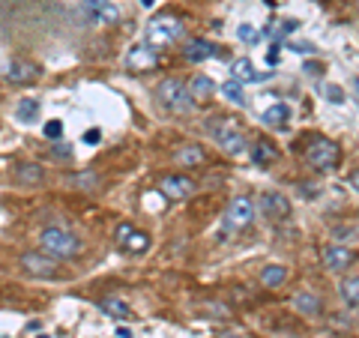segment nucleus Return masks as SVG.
<instances>
[{
    "instance_id": "f257e3e1",
    "label": "nucleus",
    "mask_w": 359,
    "mask_h": 338,
    "mask_svg": "<svg viewBox=\"0 0 359 338\" xmlns=\"http://www.w3.org/2000/svg\"><path fill=\"white\" fill-rule=\"evenodd\" d=\"M156 99H159V105L165 111H171V114H189L195 105L192 93H189V84H183L180 78H162V81L156 84Z\"/></svg>"
},
{
    "instance_id": "f03ea898",
    "label": "nucleus",
    "mask_w": 359,
    "mask_h": 338,
    "mask_svg": "<svg viewBox=\"0 0 359 338\" xmlns=\"http://www.w3.org/2000/svg\"><path fill=\"white\" fill-rule=\"evenodd\" d=\"M39 245H42L45 255L57 257V261H69V257H75L81 252V240L66 228H45L39 234Z\"/></svg>"
},
{
    "instance_id": "7ed1b4c3",
    "label": "nucleus",
    "mask_w": 359,
    "mask_h": 338,
    "mask_svg": "<svg viewBox=\"0 0 359 338\" xmlns=\"http://www.w3.org/2000/svg\"><path fill=\"white\" fill-rule=\"evenodd\" d=\"M210 132L228 156H243L245 150H249V138H245V132L237 126V120H231V117L228 120H212Z\"/></svg>"
},
{
    "instance_id": "20e7f679",
    "label": "nucleus",
    "mask_w": 359,
    "mask_h": 338,
    "mask_svg": "<svg viewBox=\"0 0 359 338\" xmlns=\"http://www.w3.org/2000/svg\"><path fill=\"white\" fill-rule=\"evenodd\" d=\"M183 33H186V27L180 25L177 18L159 15V18H153L147 25V45L159 51V48H168V45L180 42V39H183Z\"/></svg>"
},
{
    "instance_id": "39448f33",
    "label": "nucleus",
    "mask_w": 359,
    "mask_h": 338,
    "mask_svg": "<svg viewBox=\"0 0 359 338\" xmlns=\"http://www.w3.org/2000/svg\"><path fill=\"white\" fill-rule=\"evenodd\" d=\"M339 159H341V150H339V144L330 141V138H318L306 150V162L314 168V171H332V168L339 165Z\"/></svg>"
},
{
    "instance_id": "423d86ee",
    "label": "nucleus",
    "mask_w": 359,
    "mask_h": 338,
    "mask_svg": "<svg viewBox=\"0 0 359 338\" xmlns=\"http://www.w3.org/2000/svg\"><path fill=\"white\" fill-rule=\"evenodd\" d=\"M21 266H25L30 276H36V278H54L57 276L60 261L57 257H51V255H45V252H25L21 255Z\"/></svg>"
},
{
    "instance_id": "0eeeda50",
    "label": "nucleus",
    "mask_w": 359,
    "mask_h": 338,
    "mask_svg": "<svg viewBox=\"0 0 359 338\" xmlns=\"http://www.w3.org/2000/svg\"><path fill=\"white\" fill-rule=\"evenodd\" d=\"M255 219V204H252V198H245V195H237L228 204V212H224V224H228L231 231H240L245 228V224H252Z\"/></svg>"
},
{
    "instance_id": "6e6552de",
    "label": "nucleus",
    "mask_w": 359,
    "mask_h": 338,
    "mask_svg": "<svg viewBox=\"0 0 359 338\" xmlns=\"http://www.w3.org/2000/svg\"><path fill=\"white\" fill-rule=\"evenodd\" d=\"M84 15H87V21L105 27V25H117L120 9L111 4V0H84Z\"/></svg>"
},
{
    "instance_id": "1a4fd4ad",
    "label": "nucleus",
    "mask_w": 359,
    "mask_h": 338,
    "mask_svg": "<svg viewBox=\"0 0 359 338\" xmlns=\"http://www.w3.org/2000/svg\"><path fill=\"white\" fill-rule=\"evenodd\" d=\"M159 191L165 198H171V201H183V198L195 195V183L189 177H183V174H165L159 180Z\"/></svg>"
},
{
    "instance_id": "9d476101",
    "label": "nucleus",
    "mask_w": 359,
    "mask_h": 338,
    "mask_svg": "<svg viewBox=\"0 0 359 338\" xmlns=\"http://www.w3.org/2000/svg\"><path fill=\"white\" fill-rule=\"evenodd\" d=\"M126 63L132 72H150L159 66V54H156V48H150L147 42L144 45H132L129 54H126Z\"/></svg>"
},
{
    "instance_id": "9b49d317",
    "label": "nucleus",
    "mask_w": 359,
    "mask_h": 338,
    "mask_svg": "<svg viewBox=\"0 0 359 338\" xmlns=\"http://www.w3.org/2000/svg\"><path fill=\"white\" fill-rule=\"evenodd\" d=\"M257 207H261L264 216L273 219V222H285L290 216V201L285 195H278V191H266V195H261Z\"/></svg>"
},
{
    "instance_id": "f8f14e48",
    "label": "nucleus",
    "mask_w": 359,
    "mask_h": 338,
    "mask_svg": "<svg viewBox=\"0 0 359 338\" xmlns=\"http://www.w3.org/2000/svg\"><path fill=\"white\" fill-rule=\"evenodd\" d=\"M117 240H120L123 249L132 252V255H144L150 249V236L144 231H135L132 224H120V228H117Z\"/></svg>"
},
{
    "instance_id": "ddd939ff",
    "label": "nucleus",
    "mask_w": 359,
    "mask_h": 338,
    "mask_svg": "<svg viewBox=\"0 0 359 338\" xmlns=\"http://www.w3.org/2000/svg\"><path fill=\"white\" fill-rule=\"evenodd\" d=\"M356 261V252L353 249H347V245H327L323 249V266L332 269V273H339V269H347Z\"/></svg>"
},
{
    "instance_id": "4468645a",
    "label": "nucleus",
    "mask_w": 359,
    "mask_h": 338,
    "mask_svg": "<svg viewBox=\"0 0 359 338\" xmlns=\"http://www.w3.org/2000/svg\"><path fill=\"white\" fill-rule=\"evenodd\" d=\"M36 75H39V69H36V63H30V60L15 58V60L6 63V81L9 84H30Z\"/></svg>"
},
{
    "instance_id": "2eb2a0df",
    "label": "nucleus",
    "mask_w": 359,
    "mask_h": 338,
    "mask_svg": "<svg viewBox=\"0 0 359 338\" xmlns=\"http://www.w3.org/2000/svg\"><path fill=\"white\" fill-rule=\"evenodd\" d=\"M183 58L192 60V63H201V60H210L216 58V45L207 42V39H189L186 48H183Z\"/></svg>"
},
{
    "instance_id": "dca6fc26",
    "label": "nucleus",
    "mask_w": 359,
    "mask_h": 338,
    "mask_svg": "<svg viewBox=\"0 0 359 338\" xmlns=\"http://www.w3.org/2000/svg\"><path fill=\"white\" fill-rule=\"evenodd\" d=\"M231 75H233V81H240V84H255V81H261V78H264V75L255 72V66H252L249 58L233 60L231 63Z\"/></svg>"
},
{
    "instance_id": "f3484780",
    "label": "nucleus",
    "mask_w": 359,
    "mask_h": 338,
    "mask_svg": "<svg viewBox=\"0 0 359 338\" xmlns=\"http://www.w3.org/2000/svg\"><path fill=\"white\" fill-rule=\"evenodd\" d=\"M174 159L180 168H195L204 162V147H198V144H183L177 153H174Z\"/></svg>"
},
{
    "instance_id": "a211bd4d",
    "label": "nucleus",
    "mask_w": 359,
    "mask_h": 338,
    "mask_svg": "<svg viewBox=\"0 0 359 338\" xmlns=\"http://www.w3.org/2000/svg\"><path fill=\"white\" fill-rule=\"evenodd\" d=\"M212 90H216V84H212L210 75H192V81H189V93H192L195 102H204V99H210Z\"/></svg>"
},
{
    "instance_id": "6ab92c4d",
    "label": "nucleus",
    "mask_w": 359,
    "mask_h": 338,
    "mask_svg": "<svg viewBox=\"0 0 359 338\" xmlns=\"http://www.w3.org/2000/svg\"><path fill=\"white\" fill-rule=\"evenodd\" d=\"M287 117H290V108L285 102H276V105H269L264 111V123L266 126H278V129H285L287 126Z\"/></svg>"
},
{
    "instance_id": "aec40b11",
    "label": "nucleus",
    "mask_w": 359,
    "mask_h": 338,
    "mask_svg": "<svg viewBox=\"0 0 359 338\" xmlns=\"http://www.w3.org/2000/svg\"><path fill=\"white\" fill-rule=\"evenodd\" d=\"M99 309H102V311L108 314V318H114V320H126L129 314H132L126 302L117 299V297H105L102 302H99Z\"/></svg>"
},
{
    "instance_id": "412c9836",
    "label": "nucleus",
    "mask_w": 359,
    "mask_h": 338,
    "mask_svg": "<svg viewBox=\"0 0 359 338\" xmlns=\"http://www.w3.org/2000/svg\"><path fill=\"white\" fill-rule=\"evenodd\" d=\"M294 309L299 314H320V299L314 294H309V290H302V294L294 297Z\"/></svg>"
},
{
    "instance_id": "4be33fe9",
    "label": "nucleus",
    "mask_w": 359,
    "mask_h": 338,
    "mask_svg": "<svg viewBox=\"0 0 359 338\" xmlns=\"http://www.w3.org/2000/svg\"><path fill=\"white\" fill-rule=\"evenodd\" d=\"M285 278H287V269L282 264H269V266L261 269V281H264L266 288H278Z\"/></svg>"
},
{
    "instance_id": "5701e85b",
    "label": "nucleus",
    "mask_w": 359,
    "mask_h": 338,
    "mask_svg": "<svg viewBox=\"0 0 359 338\" xmlns=\"http://www.w3.org/2000/svg\"><path fill=\"white\" fill-rule=\"evenodd\" d=\"M15 117H18L21 123H36V117H39V102H36V99H21V102L15 105Z\"/></svg>"
},
{
    "instance_id": "b1692460",
    "label": "nucleus",
    "mask_w": 359,
    "mask_h": 338,
    "mask_svg": "<svg viewBox=\"0 0 359 338\" xmlns=\"http://www.w3.org/2000/svg\"><path fill=\"white\" fill-rule=\"evenodd\" d=\"M15 180L25 186H36V183H42V168L39 165H21L15 171Z\"/></svg>"
},
{
    "instance_id": "393cba45",
    "label": "nucleus",
    "mask_w": 359,
    "mask_h": 338,
    "mask_svg": "<svg viewBox=\"0 0 359 338\" xmlns=\"http://www.w3.org/2000/svg\"><path fill=\"white\" fill-rule=\"evenodd\" d=\"M222 93H224V99H228L231 105H237V108H243V105H245L243 84H240V81H233V78H231V81H224V84H222Z\"/></svg>"
},
{
    "instance_id": "a878e982",
    "label": "nucleus",
    "mask_w": 359,
    "mask_h": 338,
    "mask_svg": "<svg viewBox=\"0 0 359 338\" xmlns=\"http://www.w3.org/2000/svg\"><path fill=\"white\" fill-rule=\"evenodd\" d=\"M252 162H255V165H269V162H276V147H269L266 141H257L255 147H252Z\"/></svg>"
},
{
    "instance_id": "bb28decb",
    "label": "nucleus",
    "mask_w": 359,
    "mask_h": 338,
    "mask_svg": "<svg viewBox=\"0 0 359 338\" xmlns=\"http://www.w3.org/2000/svg\"><path fill=\"white\" fill-rule=\"evenodd\" d=\"M341 297H344L347 306H356L359 309V276L344 281V285H341Z\"/></svg>"
},
{
    "instance_id": "cd10ccee",
    "label": "nucleus",
    "mask_w": 359,
    "mask_h": 338,
    "mask_svg": "<svg viewBox=\"0 0 359 338\" xmlns=\"http://www.w3.org/2000/svg\"><path fill=\"white\" fill-rule=\"evenodd\" d=\"M237 36L243 39V42H257V39H261V30H257V27H252V25H240L237 27Z\"/></svg>"
},
{
    "instance_id": "c85d7f7f",
    "label": "nucleus",
    "mask_w": 359,
    "mask_h": 338,
    "mask_svg": "<svg viewBox=\"0 0 359 338\" xmlns=\"http://www.w3.org/2000/svg\"><path fill=\"white\" fill-rule=\"evenodd\" d=\"M63 135V123L60 120H48L45 123V138H60Z\"/></svg>"
},
{
    "instance_id": "c756f323",
    "label": "nucleus",
    "mask_w": 359,
    "mask_h": 338,
    "mask_svg": "<svg viewBox=\"0 0 359 338\" xmlns=\"http://www.w3.org/2000/svg\"><path fill=\"white\" fill-rule=\"evenodd\" d=\"M323 90H327L330 102H335V105H339V102H344V93H341V87H335V84H327Z\"/></svg>"
},
{
    "instance_id": "7c9ffc66",
    "label": "nucleus",
    "mask_w": 359,
    "mask_h": 338,
    "mask_svg": "<svg viewBox=\"0 0 359 338\" xmlns=\"http://www.w3.org/2000/svg\"><path fill=\"white\" fill-rule=\"evenodd\" d=\"M75 183H78V186H87V189H90V186L96 183V177H93V174H87V177H78Z\"/></svg>"
},
{
    "instance_id": "2f4dec72",
    "label": "nucleus",
    "mask_w": 359,
    "mask_h": 338,
    "mask_svg": "<svg viewBox=\"0 0 359 338\" xmlns=\"http://www.w3.org/2000/svg\"><path fill=\"white\" fill-rule=\"evenodd\" d=\"M99 141V129H90L87 135H84V144H96Z\"/></svg>"
},
{
    "instance_id": "473e14b6",
    "label": "nucleus",
    "mask_w": 359,
    "mask_h": 338,
    "mask_svg": "<svg viewBox=\"0 0 359 338\" xmlns=\"http://www.w3.org/2000/svg\"><path fill=\"white\" fill-rule=\"evenodd\" d=\"M117 338H135V335H132V330H126V326H120V330H117Z\"/></svg>"
},
{
    "instance_id": "72a5a7b5",
    "label": "nucleus",
    "mask_w": 359,
    "mask_h": 338,
    "mask_svg": "<svg viewBox=\"0 0 359 338\" xmlns=\"http://www.w3.org/2000/svg\"><path fill=\"white\" fill-rule=\"evenodd\" d=\"M347 180H351V186H353V189L359 191V171H353V174H351V177H347Z\"/></svg>"
},
{
    "instance_id": "f704fd0d",
    "label": "nucleus",
    "mask_w": 359,
    "mask_h": 338,
    "mask_svg": "<svg viewBox=\"0 0 359 338\" xmlns=\"http://www.w3.org/2000/svg\"><path fill=\"white\" fill-rule=\"evenodd\" d=\"M219 338H243V335H237V332H224V335H219Z\"/></svg>"
},
{
    "instance_id": "c9c22d12",
    "label": "nucleus",
    "mask_w": 359,
    "mask_h": 338,
    "mask_svg": "<svg viewBox=\"0 0 359 338\" xmlns=\"http://www.w3.org/2000/svg\"><path fill=\"white\" fill-rule=\"evenodd\" d=\"M353 90H356V93H359V78H353Z\"/></svg>"
},
{
    "instance_id": "e433bc0d",
    "label": "nucleus",
    "mask_w": 359,
    "mask_h": 338,
    "mask_svg": "<svg viewBox=\"0 0 359 338\" xmlns=\"http://www.w3.org/2000/svg\"><path fill=\"white\" fill-rule=\"evenodd\" d=\"M141 4H144V6H153V0H141Z\"/></svg>"
},
{
    "instance_id": "4c0bfd02",
    "label": "nucleus",
    "mask_w": 359,
    "mask_h": 338,
    "mask_svg": "<svg viewBox=\"0 0 359 338\" xmlns=\"http://www.w3.org/2000/svg\"><path fill=\"white\" fill-rule=\"evenodd\" d=\"M39 338H45V335H39Z\"/></svg>"
}]
</instances>
